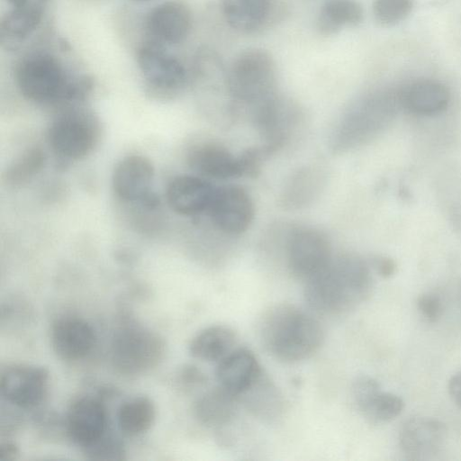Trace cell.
I'll return each mask as SVG.
<instances>
[{
    "instance_id": "cell-25",
    "label": "cell",
    "mask_w": 461,
    "mask_h": 461,
    "mask_svg": "<svg viewBox=\"0 0 461 461\" xmlns=\"http://www.w3.org/2000/svg\"><path fill=\"white\" fill-rule=\"evenodd\" d=\"M363 15L357 0H326L318 14L317 30L322 35H333L344 27L358 25Z\"/></svg>"
},
{
    "instance_id": "cell-17",
    "label": "cell",
    "mask_w": 461,
    "mask_h": 461,
    "mask_svg": "<svg viewBox=\"0 0 461 461\" xmlns=\"http://www.w3.org/2000/svg\"><path fill=\"white\" fill-rule=\"evenodd\" d=\"M216 188L197 176L182 175L171 180L167 188L170 208L183 215L207 212Z\"/></svg>"
},
{
    "instance_id": "cell-10",
    "label": "cell",
    "mask_w": 461,
    "mask_h": 461,
    "mask_svg": "<svg viewBox=\"0 0 461 461\" xmlns=\"http://www.w3.org/2000/svg\"><path fill=\"white\" fill-rule=\"evenodd\" d=\"M140 69L149 86L160 91L180 89L186 81L184 65L162 45L149 41L138 51Z\"/></svg>"
},
{
    "instance_id": "cell-28",
    "label": "cell",
    "mask_w": 461,
    "mask_h": 461,
    "mask_svg": "<svg viewBox=\"0 0 461 461\" xmlns=\"http://www.w3.org/2000/svg\"><path fill=\"white\" fill-rule=\"evenodd\" d=\"M413 5L414 0H374L372 10L380 25L391 27L405 20Z\"/></svg>"
},
{
    "instance_id": "cell-34",
    "label": "cell",
    "mask_w": 461,
    "mask_h": 461,
    "mask_svg": "<svg viewBox=\"0 0 461 461\" xmlns=\"http://www.w3.org/2000/svg\"><path fill=\"white\" fill-rule=\"evenodd\" d=\"M183 381L188 385H199L204 383V375L195 366H187L182 373Z\"/></svg>"
},
{
    "instance_id": "cell-19",
    "label": "cell",
    "mask_w": 461,
    "mask_h": 461,
    "mask_svg": "<svg viewBox=\"0 0 461 461\" xmlns=\"http://www.w3.org/2000/svg\"><path fill=\"white\" fill-rule=\"evenodd\" d=\"M9 11L0 25L2 41L16 43L28 37L40 24L48 0H6Z\"/></svg>"
},
{
    "instance_id": "cell-4",
    "label": "cell",
    "mask_w": 461,
    "mask_h": 461,
    "mask_svg": "<svg viewBox=\"0 0 461 461\" xmlns=\"http://www.w3.org/2000/svg\"><path fill=\"white\" fill-rule=\"evenodd\" d=\"M276 79L275 61L262 49H249L240 53L225 76L232 98L252 106L276 95Z\"/></svg>"
},
{
    "instance_id": "cell-26",
    "label": "cell",
    "mask_w": 461,
    "mask_h": 461,
    "mask_svg": "<svg viewBox=\"0 0 461 461\" xmlns=\"http://www.w3.org/2000/svg\"><path fill=\"white\" fill-rule=\"evenodd\" d=\"M155 417V405L146 396H137L125 401L117 411L119 429L129 437L139 436L148 431Z\"/></svg>"
},
{
    "instance_id": "cell-5",
    "label": "cell",
    "mask_w": 461,
    "mask_h": 461,
    "mask_svg": "<svg viewBox=\"0 0 461 461\" xmlns=\"http://www.w3.org/2000/svg\"><path fill=\"white\" fill-rule=\"evenodd\" d=\"M165 344L153 331L140 326L122 328L112 344V360L121 373L136 375L156 366L161 360Z\"/></svg>"
},
{
    "instance_id": "cell-21",
    "label": "cell",
    "mask_w": 461,
    "mask_h": 461,
    "mask_svg": "<svg viewBox=\"0 0 461 461\" xmlns=\"http://www.w3.org/2000/svg\"><path fill=\"white\" fill-rule=\"evenodd\" d=\"M189 166L199 175L216 179L240 176L239 157L214 143L194 147L188 153Z\"/></svg>"
},
{
    "instance_id": "cell-14",
    "label": "cell",
    "mask_w": 461,
    "mask_h": 461,
    "mask_svg": "<svg viewBox=\"0 0 461 461\" xmlns=\"http://www.w3.org/2000/svg\"><path fill=\"white\" fill-rule=\"evenodd\" d=\"M352 396L357 410L373 424L389 422L404 409V402L400 396L383 391L380 384L368 375L356 378L352 385Z\"/></svg>"
},
{
    "instance_id": "cell-32",
    "label": "cell",
    "mask_w": 461,
    "mask_h": 461,
    "mask_svg": "<svg viewBox=\"0 0 461 461\" xmlns=\"http://www.w3.org/2000/svg\"><path fill=\"white\" fill-rule=\"evenodd\" d=\"M370 266L380 276L384 278L391 277L396 271V264L394 260L388 257H375L372 258Z\"/></svg>"
},
{
    "instance_id": "cell-22",
    "label": "cell",
    "mask_w": 461,
    "mask_h": 461,
    "mask_svg": "<svg viewBox=\"0 0 461 461\" xmlns=\"http://www.w3.org/2000/svg\"><path fill=\"white\" fill-rule=\"evenodd\" d=\"M236 334L225 325H212L198 332L189 344L190 355L203 361L219 362L233 350Z\"/></svg>"
},
{
    "instance_id": "cell-8",
    "label": "cell",
    "mask_w": 461,
    "mask_h": 461,
    "mask_svg": "<svg viewBox=\"0 0 461 461\" xmlns=\"http://www.w3.org/2000/svg\"><path fill=\"white\" fill-rule=\"evenodd\" d=\"M49 373L42 366L13 365L1 373L0 391L9 403L23 409L39 405L46 395Z\"/></svg>"
},
{
    "instance_id": "cell-24",
    "label": "cell",
    "mask_w": 461,
    "mask_h": 461,
    "mask_svg": "<svg viewBox=\"0 0 461 461\" xmlns=\"http://www.w3.org/2000/svg\"><path fill=\"white\" fill-rule=\"evenodd\" d=\"M270 5V0H222V13L230 27L250 33L267 21Z\"/></svg>"
},
{
    "instance_id": "cell-30",
    "label": "cell",
    "mask_w": 461,
    "mask_h": 461,
    "mask_svg": "<svg viewBox=\"0 0 461 461\" xmlns=\"http://www.w3.org/2000/svg\"><path fill=\"white\" fill-rule=\"evenodd\" d=\"M92 459L118 460L122 459L124 450L122 446L114 438L104 436L95 445L86 449Z\"/></svg>"
},
{
    "instance_id": "cell-13",
    "label": "cell",
    "mask_w": 461,
    "mask_h": 461,
    "mask_svg": "<svg viewBox=\"0 0 461 461\" xmlns=\"http://www.w3.org/2000/svg\"><path fill=\"white\" fill-rule=\"evenodd\" d=\"M447 438V427L441 420L426 416L406 420L399 431L402 451L411 459H426L438 454Z\"/></svg>"
},
{
    "instance_id": "cell-35",
    "label": "cell",
    "mask_w": 461,
    "mask_h": 461,
    "mask_svg": "<svg viewBox=\"0 0 461 461\" xmlns=\"http://www.w3.org/2000/svg\"><path fill=\"white\" fill-rule=\"evenodd\" d=\"M19 455L17 446L10 441L3 442L0 446V459L3 461H12L16 459Z\"/></svg>"
},
{
    "instance_id": "cell-6",
    "label": "cell",
    "mask_w": 461,
    "mask_h": 461,
    "mask_svg": "<svg viewBox=\"0 0 461 461\" xmlns=\"http://www.w3.org/2000/svg\"><path fill=\"white\" fill-rule=\"evenodd\" d=\"M328 239L310 227L294 229L287 240V265L290 273L304 283L320 273L331 260Z\"/></svg>"
},
{
    "instance_id": "cell-27",
    "label": "cell",
    "mask_w": 461,
    "mask_h": 461,
    "mask_svg": "<svg viewBox=\"0 0 461 461\" xmlns=\"http://www.w3.org/2000/svg\"><path fill=\"white\" fill-rule=\"evenodd\" d=\"M45 154L40 149H31L19 157L6 170V182L22 185L37 175L45 164Z\"/></svg>"
},
{
    "instance_id": "cell-12",
    "label": "cell",
    "mask_w": 461,
    "mask_h": 461,
    "mask_svg": "<svg viewBox=\"0 0 461 461\" xmlns=\"http://www.w3.org/2000/svg\"><path fill=\"white\" fill-rule=\"evenodd\" d=\"M106 410L92 397H81L69 406L66 417V430L76 445L86 449L105 436Z\"/></svg>"
},
{
    "instance_id": "cell-3",
    "label": "cell",
    "mask_w": 461,
    "mask_h": 461,
    "mask_svg": "<svg viewBox=\"0 0 461 461\" xmlns=\"http://www.w3.org/2000/svg\"><path fill=\"white\" fill-rule=\"evenodd\" d=\"M15 77L21 94L37 103L75 99L87 88L85 81L69 80L62 65L48 54H35L23 59Z\"/></svg>"
},
{
    "instance_id": "cell-29",
    "label": "cell",
    "mask_w": 461,
    "mask_h": 461,
    "mask_svg": "<svg viewBox=\"0 0 461 461\" xmlns=\"http://www.w3.org/2000/svg\"><path fill=\"white\" fill-rule=\"evenodd\" d=\"M302 184L297 176L294 180L290 182V185L286 190L285 200L288 204L292 206L301 205L310 198V195L313 193L317 180L314 178L313 174L307 170L299 174Z\"/></svg>"
},
{
    "instance_id": "cell-31",
    "label": "cell",
    "mask_w": 461,
    "mask_h": 461,
    "mask_svg": "<svg viewBox=\"0 0 461 461\" xmlns=\"http://www.w3.org/2000/svg\"><path fill=\"white\" fill-rule=\"evenodd\" d=\"M416 306L421 317L429 323L437 322L443 314V303L439 296L432 293L420 294Z\"/></svg>"
},
{
    "instance_id": "cell-2",
    "label": "cell",
    "mask_w": 461,
    "mask_h": 461,
    "mask_svg": "<svg viewBox=\"0 0 461 461\" xmlns=\"http://www.w3.org/2000/svg\"><path fill=\"white\" fill-rule=\"evenodd\" d=\"M260 338L272 357L285 363H296L314 355L324 336L313 316L294 305L283 303L264 315Z\"/></svg>"
},
{
    "instance_id": "cell-7",
    "label": "cell",
    "mask_w": 461,
    "mask_h": 461,
    "mask_svg": "<svg viewBox=\"0 0 461 461\" xmlns=\"http://www.w3.org/2000/svg\"><path fill=\"white\" fill-rule=\"evenodd\" d=\"M97 138V130L93 122L76 113L59 117L48 131V140L53 151L72 160L88 155L95 146Z\"/></svg>"
},
{
    "instance_id": "cell-9",
    "label": "cell",
    "mask_w": 461,
    "mask_h": 461,
    "mask_svg": "<svg viewBox=\"0 0 461 461\" xmlns=\"http://www.w3.org/2000/svg\"><path fill=\"white\" fill-rule=\"evenodd\" d=\"M214 225L230 234L248 230L254 218V204L248 193L239 186L216 188L207 211Z\"/></svg>"
},
{
    "instance_id": "cell-15",
    "label": "cell",
    "mask_w": 461,
    "mask_h": 461,
    "mask_svg": "<svg viewBox=\"0 0 461 461\" xmlns=\"http://www.w3.org/2000/svg\"><path fill=\"white\" fill-rule=\"evenodd\" d=\"M263 376L261 366L252 351L237 348L218 362L216 379L219 386L241 397Z\"/></svg>"
},
{
    "instance_id": "cell-16",
    "label": "cell",
    "mask_w": 461,
    "mask_h": 461,
    "mask_svg": "<svg viewBox=\"0 0 461 461\" xmlns=\"http://www.w3.org/2000/svg\"><path fill=\"white\" fill-rule=\"evenodd\" d=\"M191 14L188 7L178 1H168L152 9L146 20V29L152 42L177 44L188 34Z\"/></svg>"
},
{
    "instance_id": "cell-23",
    "label": "cell",
    "mask_w": 461,
    "mask_h": 461,
    "mask_svg": "<svg viewBox=\"0 0 461 461\" xmlns=\"http://www.w3.org/2000/svg\"><path fill=\"white\" fill-rule=\"evenodd\" d=\"M237 397L218 386L200 396L194 406L198 421L208 427L228 424L236 412Z\"/></svg>"
},
{
    "instance_id": "cell-11",
    "label": "cell",
    "mask_w": 461,
    "mask_h": 461,
    "mask_svg": "<svg viewBox=\"0 0 461 461\" xmlns=\"http://www.w3.org/2000/svg\"><path fill=\"white\" fill-rule=\"evenodd\" d=\"M153 177L154 167L148 158L127 156L113 170V188L120 199L144 205L156 196L150 189Z\"/></svg>"
},
{
    "instance_id": "cell-18",
    "label": "cell",
    "mask_w": 461,
    "mask_h": 461,
    "mask_svg": "<svg viewBox=\"0 0 461 461\" xmlns=\"http://www.w3.org/2000/svg\"><path fill=\"white\" fill-rule=\"evenodd\" d=\"M95 332L84 320L64 317L57 320L51 329V345L64 360H78L87 356L95 345Z\"/></svg>"
},
{
    "instance_id": "cell-1",
    "label": "cell",
    "mask_w": 461,
    "mask_h": 461,
    "mask_svg": "<svg viewBox=\"0 0 461 461\" xmlns=\"http://www.w3.org/2000/svg\"><path fill=\"white\" fill-rule=\"evenodd\" d=\"M373 289L370 265L347 254L332 258L320 273L305 282L304 299L318 313L339 315L367 301Z\"/></svg>"
},
{
    "instance_id": "cell-33",
    "label": "cell",
    "mask_w": 461,
    "mask_h": 461,
    "mask_svg": "<svg viewBox=\"0 0 461 461\" xmlns=\"http://www.w3.org/2000/svg\"><path fill=\"white\" fill-rule=\"evenodd\" d=\"M447 393L452 402L461 409V371L454 374L448 380Z\"/></svg>"
},
{
    "instance_id": "cell-20",
    "label": "cell",
    "mask_w": 461,
    "mask_h": 461,
    "mask_svg": "<svg viewBox=\"0 0 461 461\" xmlns=\"http://www.w3.org/2000/svg\"><path fill=\"white\" fill-rule=\"evenodd\" d=\"M401 101L404 108L413 114L434 116L447 108L450 93L448 88L438 80L419 79L403 90Z\"/></svg>"
}]
</instances>
